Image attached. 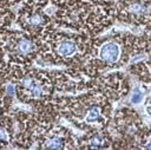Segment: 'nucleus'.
<instances>
[{"instance_id":"13","label":"nucleus","mask_w":151,"mask_h":150,"mask_svg":"<svg viewBox=\"0 0 151 150\" xmlns=\"http://www.w3.org/2000/svg\"><path fill=\"white\" fill-rule=\"evenodd\" d=\"M1 139H6V131L2 128H0V141Z\"/></svg>"},{"instance_id":"2","label":"nucleus","mask_w":151,"mask_h":150,"mask_svg":"<svg viewBox=\"0 0 151 150\" xmlns=\"http://www.w3.org/2000/svg\"><path fill=\"white\" fill-rule=\"evenodd\" d=\"M76 44L71 40H64L58 45V53L64 57L72 56L76 52Z\"/></svg>"},{"instance_id":"6","label":"nucleus","mask_w":151,"mask_h":150,"mask_svg":"<svg viewBox=\"0 0 151 150\" xmlns=\"http://www.w3.org/2000/svg\"><path fill=\"white\" fill-rule=\"evenodd\" d=\"M28 22L32 25V26H39L42 24V17L40 14H33L29 17L28 19Z\"/></svg>"},{"instance_id":"9","label":"nucleus","mask_w":151,"mask_h":150,"mask_svg":"<svg viewBox=\"0 0 151 150\" xmlns=\"http://www.w3.org/2000/svg\"><path fill=\"white\" fill-rule=\"evenodd\" d=\"M35 81H34V79L32 78V77H29V76H27V77H25L24 79H22V81H21V85L25 87V89H27V90H31V87L33 86V84H34Z\"/></svg>"},{"instance_id":"10","label":"nucleus","mask_w":151,"mask_h":150,"mask_svg":"<svg viewBox=\"0 0 151 150\" xmlns=\"http://www.w3.org/2000/svg\"><path fill=\"white\" fill-rule=\"evenodd\" d=\"M91 143H92V145H96V146H98V145H101V144L104 143V141H103V138H101V137H99V136H96V137H93V138H92Z\"/></svg>"},{"instance_id":"11","label":"nucleus","mask_w":151,"mask_h":150,"mask_svg":"<svg viewBox=\"0 0 151 150\" xmlns=\"http://www.w3.org/2000/svg\"><path fill=\"white\" fill-rule=\"evenodd\" d=\"M6 93H7L8 96H14V94H15V89H14V86H13V85H7V86H6Z\"/></svg>"},{"instance_id":"8","label":"nucleus","mask_w":151,"mask_h":150,"mask_svg":"<svg viewBox=\"0 0 151 150\" xmlns=\"http://www.w3.org/2000/svg\"><path fill=\"white\" fill-rule=\"evenodd\" d=\"M129 9H130V12H132V13H134V14H140V13H143L144 12V6H142L140 4H132L130 7H129Z\"/></svg>"},{"instance_id":"1","label":"nucleus","mask_w":151,"mask_h":150,"mask_svg":"<svg viewBox=\"0 0 151 150\" xmlns=\"http://www.w3.org/2000/svg\"><path fill=\"white\" fill-rule=\"evenodd\" d=\"M100 57L107 63H113L119 57V47L114 43H106L100 50Z\"/></svg>"},{"instance_id":"12","label":"nucleus","mask_w":151,"mask_h":150,"mask_svg":"<svg viewBox=\"0 0 151 150\" xmlns=\"http://www.w3.org/2000/svg\"><path fill=\"white\" fill-rule=\"evenodd\" d=\"M140 98H142L140 93H139L138 91H136L134 94H133V97H132V102H133V103H138V102L140 100Z\"/></svg>"},{"instance_id":"3","label":"nucleus","mask_w":151,"mask_h":150,"mask_svg":"<svg viewBox=\"0 0 151 150\" xmlns=\"http://www.w3.org/2000/svg\"><path fill=\"white\" fill-rule=\"evenodd\" d=\"M32 48H33V44L28 39H21L17 45V51L20 54H27L32 51Z\"/></svg>"},{"instance_id":"7","label":"nucleus","mask_w":151,"mask_h":150,"mask_svg":"<svg viewBox=\"0 0 151 150\" xmlns=\"http://www.w3.org/2000/svg\"><path fill=\"white\" fill-rule=\"evenodd\" d=\"M31 92H32V96L33 97H40L41 94H42V86L40 85V84H38V83H34L33 84V86L31 87Z\"/></svg>"},{"instance_id":"4","label":"nucleus","mask_w":151,"mask_h":150,"mask_svg":"<svg viewBox=\"0 0 151 150\" xmlns=\"http://www.w3.org/2000/svg\"><path fill=\"white\" fill-rule=\"evenodd\" d=\"M46 148H48V149H61L63 148L61 139L58 138V137H54V138L48 139L46 142Z\"/></svg>"},{"instance_id":"5","label":"nucleus","mask_w":151,"mask_h":150,"mask_svg":"<svg viewBox=\"0 0 151 150\" xmlns=\"http://www.w3.org/2000/svg\"><path fill=\"white\" fill-rule=\"evenodd\" d=\"M98 117H99V109L94 106V107L90 109V111L87 113V117H86V120L87 122H93V120L98 119Z\"/></svg>"}]
</instances>
